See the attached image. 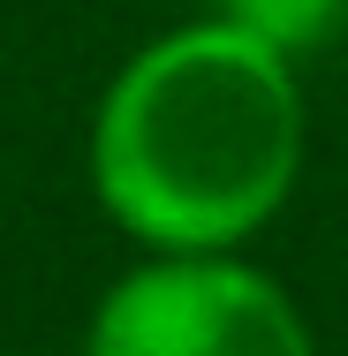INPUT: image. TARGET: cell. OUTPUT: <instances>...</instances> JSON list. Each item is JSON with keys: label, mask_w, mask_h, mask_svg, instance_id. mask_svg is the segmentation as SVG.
<instances>
[{"label": "cell", "mask_w": 348, "mask_h": 356, "mask_svg": "<svg viewBox=\"0 0 348 356\" xmlns=\"http://www.w3.org/2000/svg\"><path fill=\"white\" fill-rule=\"evenodd\" d=\"M303 167L288 54L219 23L144 46L114 76L91 137L106 213L159 250H235L280 213Z\"/></svg>", "instance_id": "cell-1"}, {"label": "cell", "mask_w": 348, "mask_h": 356, "mask_svg": "<svg viewBox=\"0 0 348 356\" xmlns=\"http://www.w3.org/2000/svg\"><path fill=\"white\" fill-rule=\"evenodd\" d=\"M91 356H310V326L258 266L167 250L99 303Z\"/></svg>", "instance_id": "cell-2"}, {"label": "cell", "mask_w": 348, "mask_h": 356, "mask_svg": "<svg viewBox=\"0 0 348 356\" xmlns=\"http://www.w3.org/2000/svg\"><path fill=\"white\" fill-rule=\"evenodd\" d=\"M341 8H348V0H219V15H227L235 31L265 38L273 54L318 46V38L333 31V15H341Z\"/></svg>", "instance_id": "cell-3"}]
</instances>
